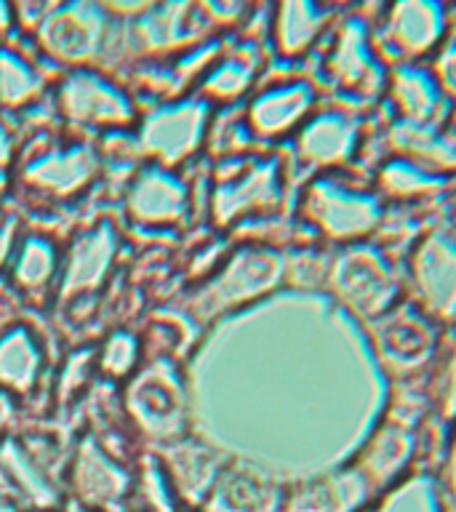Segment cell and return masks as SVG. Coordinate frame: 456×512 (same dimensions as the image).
I'll return each instance as SVG.
<instances>
[{
  "label": "cell",
  "mask_w": 456,
  "mask_h": 512,
  "mask_svg": "<svg viewBox=\"0 0 456 512\" xmlns=\"http://www.w3.org/2000/svg\"><path fill=\"white\" fill-rule=\"evenodd\" d=\"M424 384L430 395V416L440 424L456 422V336L443 339L438 355L424 371Z\"/></svg>",
  "instance_id": "obj_32"
},
{
  "label": "cell",
  "mask_w": 456,
  "mask_h": 512,
  "mask_svg": "<svg viewBox=\"0 0 456 512\" xmlns=\"http://www.w3.org/2000/svg\"><path fill=\"white\" fill-rule=\"evenodd\" d=\"M334 3H347V0H334Z\"/></svg>",
  "instance_id": "obj_41"
},
{
  "label": "cell",
  "mask_w": 456,
  "mask_h": 512,
  "mask_svg": "<svg viewBox=\"0 0 456 512\" xmlns=\"http://www.w3.org/2000/svg\"><path fill=\"white\" fill-rule=\"evenodd\" d=\"M374 499V491L352 467L312 478L283 499V512H358Z\"/></svg>",
  "instance_id": "obj_26"
},
{
  "label": "cell",
  "mask_w": 456,
  "mask_h": 512,
  "mask_svg": "<svg viewBox=\"0 0 456 512\" xmlns=\"http://www.w3.org/2000/svg\"><path fill=\"white\" fill-rule=\"evenodd\" d=\"M195 214V187L184 168L144 160L120 187V219L131 235L147 240L179 238Z\"/></svg>",
  "instance_id": "obj_7"
},
{
  "label": "cell",
  "mask_w": 456,
  "mask_h": 512,
  "mask_svg": "<svg viewBox=\"0 0 456 512\" xmlns=\"http://www.w3.org/2000/svg\"><path fill=\"white\" fill-rule=\"evenodd\" d=\"M432 75L438 80V86L443 88L448 102H456V40L454 43H443L440 51L435 54V67Z\"/></svg>",
  "instance_id": "obj_37"
},
{
  "label": "cell",
  "mask_w": 456,
  "mask_h": 512,
  "mask_svg": "<svg viewBox=\"0 0 456 512\" xmlns=\"http://www.w3.org/2000/svg\"><path fill=\"white\" fill-rule=\"evenodd\" d=\"M200 326L187 312H158L147 318L142 339L144 360H174L182 363L184 355L192 350Z\"/></svg>",
  "instance_id": "obj_29"
},
{
  "label": "cell",
  "mask_w": 456,
  "mask_h": 512,
  "mask_svg": "<svg viewBox=\"0 0 456 512\" xmlns=\"http://www.w3.org/2000/svg\"><path fill=\"white\" fill-rule=\"evenodd\" d=\"M96 382V344H80L67 352V358H62L59 374L48 384V403L56 408L80 406Z\"/></svg>",
  "instance_id": "obj_30"
},
{
  "label": "cell",
  "mask_w": 456,
  "mask_h": 512,
  "mask_svg": "<svg viewBox=\"0 0 456 512\" xmlns=\"http://www.w3.org/2000/svg\"><path fill=\"white\" fill-rule=\"evenodd\" d=\"M16 136L8 131V126L0 120V198H6L8 179H11V163H14Z\"/></svg>",
  "instance_id": "obj_38"
},
{
  "label": "cell",
  "mask_w": 456,
  "mask_h": 512,
  "mask_svg": "<svg viewBox=\"0 0 456 512\" xmlns=\"http://www.w3.org/2000/svg\"><path fill=\"white\" fill-rule=\"evenodd\" d=\"M216 24L200 0H158L134 14L126 27V46L147 59H171L214 40Z\"/></svg>",
  "instance_id": "obj_12"
},
{
  "label": "cell",
  "mask_w": 456,
  "mask_h": 512,
  "mask_svg": "<svg viewBox=\"0 0 456 512\" xmlns=\"http://www.w3.org/2000/svg\"><path fill=\"white\" fill-rule=\"evenodd\" d=\"M48 350L43 336L27 320L0 326V390L30 403L48 382Z\"/></svg>",
  "instance_id": "obj_21"
},
{
  "label": "cell",
  "mask_w": 456,
  "mask_h": 512,
  "mask_svg": "<svg viewBox=\"0 0 456 512\" xmlns=\"http://www.w3.org/2000/svg\"><path fill=\"white\" fill-rule=\"evenodd\" d=\"M278 286H283V248L240 240L206 280L184 288L179 310L203 328L211 320L270 296Z\"/></svg>",
  "instance_id": "obj_5"
},
{
  "label": "cell",
  "mask_w": 456,
  "mask_h": 512,
  "mask_svg": "<svg viewBox=\"0 0 456 512\" xmlns=\"http://www.w3.org/2000/svg\"><path fill=\"white\" fill-rule=\"evenodd\" d=\"M224 499L235 512H262L278 504L275 488L264 478H256L254 472H238L224 486Z\"/></svg>",
  "instance_id": "obj_33"
},
{
  "label": "cell",
  "mask_w": 456,
  "mask_h": 512,
  "mask_svg": "<svg viewBox=\"0 0 456 512\" xmlns=\"http://www.w3.org/2000/svg\"><path fill=\"white\" fill-rule=\"evenodd\" d=\"M371 512H448L432 470H411L371 499Z\"/></svg>",
  "instance_id": "obj_28"
},
{
  "label": "cell",
  "mask_w": 456,
  "mask_h": 512,
  "mask_svg": "<svg viewBox=\"0 0 456 512\" xmlns=\"http://www.w3.org/2000/svg\"><path fill=\"white\" fill-rule=\"evenodd\" d=\"M120 251L123 230L110 216H99L62 240V270L51 310L62 312V318L75 328L83 326V320H94L115 278Z\"/></svg>",
  "instance_id": "obj_4"
},
{
  "label": "cell",
  "mask_w": 456,
  "mask_h": 512,
  "mask_svg": "<svg viewBox=\"0 0 456 512\" xmlns=\"http://www.w3.org/2000/svg\"><path fill=\"white\" fill-rule=\"evenodd\" d=\"M366 142L363 120L342 107H318L307 123L288 139V171L304 176L347 171L358 160Z\"/></svg>",
  "instance_id": "obj_14"
},
{
  "label": "cell",
  "mask_w": 456,
  "mask_h": 512,
  "mask_svg": "<svg viewBox=\"0 0 456 512\" xmlns=\"http://www.w3.org/2000/svg\"><path fill=\"white\" fill-rule=\"evenodd\" d=\"M328 8L320 0H275L272 43L286 59L307 54L326 27Z\"/></svg>",
  "instance_id": "obj_27"
},
{
  "label": "cell",
  "mask_w": 456,
  "mask_h": 512,
  "mask_svg": "<svg viewBox=\"0 0 456 512\" xmlns=\"http://www.w3.org/2000/svg\"><path fill=\"white\" fill-rule=\"evenodd\" d=\"M326 80L350 99H376L387 91L390 70L382 67V54L376 51L371 32L350 19L342 30L334 35V43L328 46Z\"/></svg>",
  "instance_id": "obj_18"
},
{
  "label": "cell",
  "mask_w": 456,
  "mask_h": 512,
  "mask_svg": "<svg viewBox=\"0 0 456 512\" xmlns=\"http://www.w3.org/2000/svg\"><path fill=\"white\" fill-rule=\"evenodd\" d=\"M387 94H390L395 123L419 131H440L451 110V102L438 86L432 70H424L416 64H398L387 78Z\"/></svg>",
  "instance_id": "obj_22"
},
{
  "label": "cell",
  "mask_w": 456,
  "mask_h": 512,
  "mask_svg": "<svg viewBox=\"0 0 456 512\" xmlns=\"http://www.w3.org/2000/svg\"><path fill=\"white\" fill-rule=\"evenodd\" d=\"M51 104L64 131L94 142L104 136L134 134L142 120L136 96L99 67L59 72L51 88Z\"/></svg>",
  "instance_id": "obj_6"
},
{
  "label": "cell",
  "mask_w": 456,
  "mask_h": 512,
  "mask_svg": "<svg viewBox=\"0 0 456 512\" xmlns=\"http://www.w3.org/2000/svg\"><path fill=\"white\" fill-rule=\"evenodd\" d=\"M406 299L438 326L456 323V232L416 235L403 262Z\"/></svg>",
  "instance_id": "obj_11"
},
{
  "label": "cell",
  "mask_w": 456,
  "mask_h": 512,
  "mask_svg": "<svg viewBox=\"0 0 456 512\" xmlns=\"http://www.w3.org/2000/svg\"><path fill=\"white\" fill-rule=\"evenodd\" d=\"M104 182L99 144L70 134L59 123L35 126L16 139L8 200L27 216L70 214Z\"/></svg>",
  "instance_id": "obj_1"
},
{
  "label": "cell",
  "mask_w": 456,
  "mask_h": 512,
  "mask_svg": "<svg viewBox=\"0 0 456 512\" xmlns=\"http://www.w3.org/2000/svg\"><path fill=\"white\" fill-rule=\"evenodd\" d=\"M326 291L360 323H374L406 299L403 270L371 240L334 248Z\"/></svg>",
  "instance_id": "obj_8"
},
{
  "label": "cell",
  "mask_w": 456,
  "mask_h": 512,
  "mask_svg": "<svg viewBox=\"0 0 456 512\" xmlns=\"http://www.w3.org/2000/svg\"><path fill=\"white\" fill-rule=\"evenodd\" d=\"M288 187L291 171L280 152L254 150L214 160L208 179V227L235 238L248 227L286 216Z\"/></svg>",
  "instance_id": "obj_2"
},
{
  "label": "cell",
  "mask_w": 456,
  "mask_h": 512,
  "mask_svg": "<svg viewBox=\"0 0 456 512\" xmlns=\"http://www.w3.org/2000/svg\"><path fill=\"white\" fill-rule=\"evenodd\" d=\"M435 478H438L440 494L446 502L448 512H456V422L448 427L446 440L438 454V467H435Z\"/></svg>",
  "instance_id": "obj_35"
},
{
  "label": "cell",
  "mask_w": 456,
  "mask_h": 512,
  "mask_svg": "<svg viewBox=\"0 0 456 512\" xmlns=\"http://www.w3.org/2000/svg\"><path fill=\"white\" fill-rule=\"evenodd\" d=\"M240 107L248 131L259 147L283 144L318 110V91L310 80H275L254 91Z\"/></svg>",
  "instance_id": "obj_17"
},
{
  "label": "cell",
  "mask_w": 456,
  "mask_h": 512,
  "mask_svg": "<svg viewBox=\"0 0 456 512\" xmlns=\"http://www.w3.org/2000/svg\"><path fill=\"white\" fill-rule=\"evenodd\" d=\"M448 30V14L443 0H392L379 30H374V46L379 54L392 56L398 64H416L422 56L438 54Z\"/></svg>",
  "instance_id": "obj_16"
},
{
  "label": "cell",
  "mask_w": 456,
  "mask_h": 512,
  "mask_svg": "<svg viewBox=\"0 0 456 512\" xmlns=\"http://www.w3.org/2000/svg\"><path fill=\"white\" fill-rule=\"evenodd\" d=\"M142 363V339L128 326H112L102 344H96V371L102 382L120 387Z\"/></svg>",
  "instance_id": "obj_31"
},
{
  "label": "cell",
  "mask_w": 456,
  "mask_h": 512,
  "mask_svg": "<svg viewBox=\"0 0 456 512\" xmlns=\"http://www.w3.org/2000/svg\"><path fill=\"white\" fill-rule=\"evenodd\" d=\"M51 78L43 59H32L11 40L0 43V115H24L51 99Z\"/></svg>",
  "instance_id": "obj_25"
},
{
  "label": "cell",
  "mask_w": 456,
  "mask_h": 512,
  "mask_svg": "<svg viewBox=\"0 0 456 512\" xmlns=\"http://www.w3.org/2000/svg\"><path fill=\"white\" fill-rule=\"evenodd\" d=\"M291 216L310 240L342 248L374 238L387 219V203L374 184L352 182L347 171H326L304 179Z\"/></svg>",
  "instance_id": "obj_3"
},
{
  "label": "cell",
  "mask_w": 456,
  "mask_h": 512,
  "mask_svg": "<svg viewBox=\"0 0 456 512\" xmlns=\"http://www.w3.org/2000/svg\"><path fill=\"white\" fill-rule=\"evenodd\" d=\"M259 62H262L259 51L251 43H243L238 48L222 46L219 56L203 72V78L198 80L192 94L214 110L240 107L243 99L254 94V83L259 78V67H262Z\"/></svg>",
  "instance_id": "obj_24"
},
{
  "label": "cell",
  "mask_w": 456,
  "mask_h": 512,
  "mask_svg": "<svg viewBox=\"0 0 456 512\" xmlns=\"http://www.w3.org/2000/svg\"><path fill=\"white\" fill-rule=\"evenodd\" d=\"M16 27V16H14V6H11V0H0V43H6L11 40Z\"/></svg>",
  "instance_id": "obj_40"
},
{
  "label": "cell",
  "mask_w": 456,
  "mask_h": 512,
  "mask_svg": "<svg viewBox=\"0 0 456 512\" xmlns=\"http://www.w3.org/2000/svg\"><path fill=\"white\" fill-rule=\"evenodd\" d=\"M62 270V240L46 230H27L16 246V254L3 272L6 286L16 294L22 307L51 310Z\"/></svg>",
  "instance_id": "obj_19"
},
{
  "label": "cell",
  "mask_w": 456,
  "mask_h": 512,
  "mask_svg": "<svg viewBox=\"0 0 456 512\" xmlns=\"http://www.w3.org/2000/svg\"><path fill=\"white\" fill-rule=\"evenodd\" d=\"M32 46L48 67H99L115 43V11L102 0H64L30 32Z\"/></svg>",
  "instance_id": "obj_9"
},
{
  "label": "cell",
  "mask_w": 456,
  "mask_h": 512,
  "mask_svg": "<svg viewBox=\"0 0 456 512\" xmlns=\"http://www.w3.org/2000/svg\"><path fill=\"white\" fill-rule=\"evenodd\" d=\"M440 328L443 326L427 318L416 304L403 299L395 310L368 323V334L379 366L395 382V379L419 376L430 368L443 342Z\"/></svg>",
  "instance_id": "obj_15"
},
{
  "label": "cell",
  "mask_w": 456,
  "mask_h": 512,
  "mask_svg": "<svg viewBox=\"0 0 456 512\" xmlns=\"http://www.w3.org/2000/svg\"><path fill=\"white\" fill-rule=\"evenodd\" d=\"M27 219L19 208L6 198H0V278H3V272L8 270V264L14 259L16 246H19V240L27 232Z\"/></svg>",
  "instance_id": "obj_34"
},
{
  "label": "cell",
  "mask_w": 456,
  "mask_h": 512,
  "mask_svg": "<svg viewBox=\"0 0 456 512\" xmlns=\"http://www.w3.org/2000/svg\"><path fill=\"white\" fill-rule=\"evenodd\" d=\"M118 395L123 414L136 432L171 440L187 430L184 424L190 414V392L182 363L144 360L134 376L120 384Z\"/></svg>",
  "instance_id": "obj_10"
},
{
  "label": "cell",
  "mask_w": 456,
  "mask_h": 512,
  "mask_svg": "<svg viewBox=\"0 0 456 512\" xmlns=\"http://www.w3.org/2000/svg\"><path fill=\"white\" fill-rule=\"evenodd\" d=\"M454 171L427 166L422 160L408 158V155H390L382 160L371 174L374 190L382 200L390 203H424V200L440 198L454 187Z\"/></svg>",
  "instance_id": "obj_23"
},
{
  "label": "cell",
  "mask_w": 456,
  "mask_h": 512,
  "mask_svg": "<svg viewBox=\"0 0 456 512\" xmlns=\"http://www.w3.org/2000/svg\"><path fill=\"white\" fill-rule=\"evenodd\" d=\"M19 406H24L22 400L14 398L11 392L0 390V435L14 430V422L19 419V411H22Z\"/></svg>",
  "instance_id": "obj_39"
},
{
  "label": "cell",
  "mask_w": 456,
  "mask_h": 512,
  "mask_svg": "<svg viewBox=\"0 0 456 512\" xmlns=\"http://www.w3.org/2000/svg\"><path fill=\"white\" fill-rule=\"evenodd\" d=\"M214 107H208L198 96H184L179 102H168L142 112V120L134 131L136 147L144 160L166 168H184L206 144L208 123Z\"/></svg>",
  "instance_id": "obj_13"
},
{
  "label": "cell",
  "mask_w": 456,
  "mask_h": 512,
  "mask_svg": "<svg viewBox=\"0 0 456 512\" xmlns=\"http://www.w3.org/2000/svg\"><path fill=\"white\" fill-rule=\"evenodd\" d=\"M64 0H11L16 16V27L30 35L54 8L62 6Z\"/></svg>",
  "instance_id": "obj_36"
},
{
  "label": "cell",
  "mask_w": 456,
  "mask_h": 512,
  "mask_svg": "<svg viewBox=\"0 0 456 512\" xmlns=\"http://www.w3.org/2000/svg\"><path fill=\"white\" fill-rule=\"evenodd\" d=\"M419 451H422V430H414L384 416L368 435L366 443L360 446L358 454L352 456L350 467L366 480L376 496L395 480L403 478L406 472L414 470Z\"/></svg>",
  "instance_id": "obj_20"
}]
</instances>
